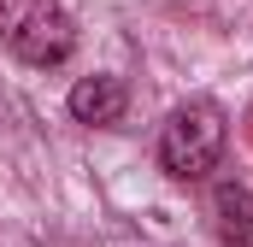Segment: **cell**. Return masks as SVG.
Listing matches in <instances>:
<instances>
[{"label":"cell","mask_w":253,"mask_h":247,"mask_svg":"<svg viewBox=\"0 0 253 247\" xmlns=\"http://www.w3.org/2000/svg\"><path fill=\"white\" fill-rule=\"evenodd\" d=\"M0 41L24 65H65L77 47V24L59 0H0Z\"/></svg>","instance_id":"obj_2"},{"label":"cell","mask_w":253,"mask_h":247,"mask_svg":"<svg viewBox=\"0 0 253 247\" xmlns=\"http://www.w3.org/2000/svg\"><path fill=\"white\" fill-rule=\"evenodd\" d=\"M224 141H230V118L218 100H183L165 129H159V165L177 177V183H200L206 171H218L224 159Z\"/></svg>","instance_id":"obj_1"},{"label":"cell","mask_w":253,"mask_h":247,"mask_svg":"<svg viewBox=\"0 0 253 247\" xmlns=\"http://www.w3.org/2000/svg\"><path fill=\"white\" fill-rule=\"evenodd\" d=\"M65 106H71V118H77V124H88V129H106V124H118V118H124L129 88H124V77H112V71H94V77H77V82H71Z\"/></svg>","instance_id":"obj_3"},{"label":"cell","mask_w":253,"mask_h":247,"mask_svg":"<svg viewBox=\"0 0 253 247\" xmlns=\"http://www.w3.org/2000/svg\"><path fill=\"white\" fill-rule=\"evenodd\" d=\"M212 218H218V236L230 247H253V194L242 183L212 188Z\"/></svg>","instance_id":"obj_4"}]
</instances>
